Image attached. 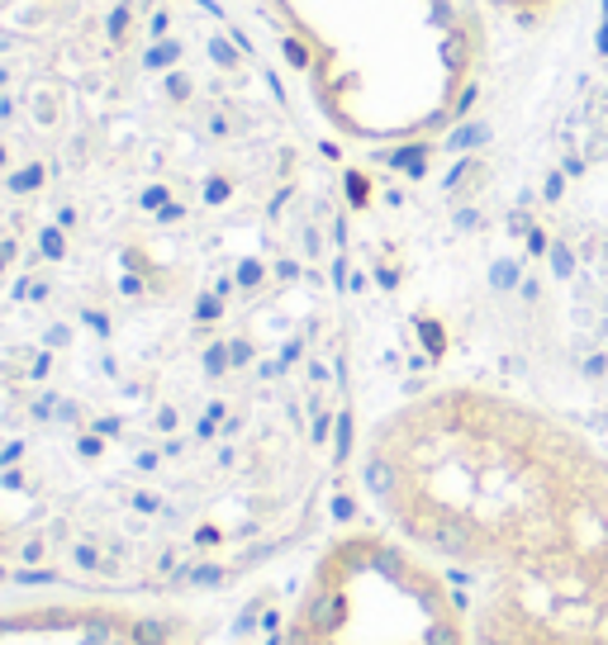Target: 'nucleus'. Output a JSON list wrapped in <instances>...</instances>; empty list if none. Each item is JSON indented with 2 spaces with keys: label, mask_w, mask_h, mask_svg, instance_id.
<instances>
[{
  "label": "nucleus",
  "mask_w": 608,
  "mask_h": 645,
  "mask_svg": "<svg viewBox=\"0 0 608 645\" xmlns=\"http://www.w3.org/2000/svg\"><path fill=\"white\" fill-rule=\"evenodd\" d=\"M314 110L352 142L405 148L461 120L481 24L461 0H266Z\"/></svg>",
  "instance_id": "3"
},
{
  "label": "nucleus",
  "mask_w": 608,
  "mask_h": 645,
  "mask_svg": "<svg viewBox=\"0 0 608 645\" xmlns=\"http://www.w3.org/2000/svg\"><path fill=\"white\" fill-rule=\"evenodd\" d=\"M343 432L281 48L233 0H0V579L233 584L300 542Z\"/></svg>",
  "instance_id": "1"
},
{
  "label": "nucleus",
  "mask_w": 608,
  "mask_h": 645,
  "mask_svg": "<svg viewBox=\"0 0 608 645\" xmlns=\"http://www.w3.org/2000/svg\"><path fill=\"white\" fill-rule=\"evenodd\" d=\"M286 645H471V622L429 556L385 526H357L314 560Z\"/></svg>",
  "instance_id": "4"
},
{
  "label": "nucleus",
  "mask_w": 608,
  "mask_h": 645,
  "mask_svg": "<svg viewBox=\"0 0 608 645\" xmlns=\"http://www.w3.org/2000/svg\"><path fill=\"white\" fill-rule=\"evenodd\" d=\"M361 489L447 574L471 645H608V446L575 418L429 385L367 427Z\"/></svg>",
  "instance_id": "2"
}]
</instances>
